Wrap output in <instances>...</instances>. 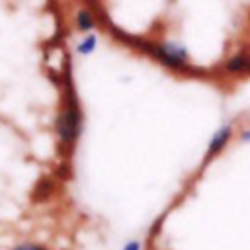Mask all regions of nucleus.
I'll return each mask as SVG.
<instances>
[{"label": "nucleus", "instance_id": "obj_1", "mask_svg": "<svg viewBox=\"0 0 250 250\" xmlns=\"http://www.w3.org/2000/svg\"><path fill=\"white\" fill-rule=\"evenodd\" d=\"M59 135L62 141H72L78 133V109L76 105H68L66 109L61 111L59 123H57Z\"/></svg>", "mask_w": 250, "mask_h": 250}, {"label": "nucleus", "instance_id": "obj_2", "mask_svg": "<svg viewBox=\"0 0 250 250\" xmlns=\"http://www.w3.org/2000/svg\"><path fill=\"white\" fill-rule=\"evenodd\" d=\"M162 62L170 64V66H182L186 62V51L178 45H172V43H166V45H160L156 47L154 51Z\"/></svg>", "mask_w": 250, "mask_h": 250}, {"label": "nucleus", "instance_id": "obj_3", "mask_svg": "<svg viewBox=\"0 0 250 250\" xmlns=\"http://www.w3.org/2000/svg\"><path fill=\"white\" fill-rule=\"evenodd\" d=\"M229 139H230V127L227 125V127H221L215 135H213V139H211V143H209V154H215L217 150H221L227 143H229Z\"/></svg>", "mask_w": 250, "mask_h": 250}, {"label": "nucleus", "instance_id": "obj_4", "mask_svg": "<svg viewBox=\"0 0 250 250\" xmlns=\"http://www.w3.org/2000/svg\"><path fill=\"white\" fill-rule=\"evenodd\" d=\"M229 70L232 72H248L250 70V55L242 53V55H236L229 61Z\"/></svg>", "mask_w": 250, "mask_h": 250}, {"label": "nucleus", "instance_id": "obj_5", "mask_svg": "<svg viewBox=\"0 0 250 250\" xmlns=\"http://www.w3.org/2000/svg\"><path fill=\"white\" fill-rule=\"evenodd\" d=\"M78 27H80V29H90V27H94V20H92V16H90L88 12H80V14H78Z\"/></svg>", "mask_w": 250, "mask_h": 250}, {"label": "nucleus", "instance_id": "obj_6", "mask_svg": "<svg viewBox=\"0 0 250 250\" xmlns=\"http://www.w3.org/2000/svg\"><path fill=\"white\" fill-rule=\"evenodd\" d=\"M94 47H96V37H94V35H88V37L78 45V51L84 53V55H88L90 51H94Z\"/></svg>", "mask_w": 250, "mask_h": 250}, {"label": "nucleus", "instance_id": "obj_7", "mask_svg": "<svg viewBox=\"0 0 250 250\" xmlns=\"http://www.w3.org/2000/svg\"><path fill=\"white\" fill-rule=\"evenodd\" d=\"M16 250H45V248H41V246H37V244H21V246H18Z\"/></svg>", "mask_w": 250, "mask_h": 250}, {"label": "nucleus", "instance_id": "obj_8", "mask_svg": "<svg viewBox=\"0 0 250 250\" xmlns=\"http://www.w3.org/2000/svg\"><path fill=\"white\" fill-rule=\"evenodd\" d=\"M123 250H141V246H139V242H129Z\"/></svg>", "mask_w": 250, "mask_h": 250}, {"label": "nucleus", "instance_id": "obj_9", "mask_svg": "<svg viewBox=\"0 0 250 250\" xmlns=\"http://www.w3.org/2000/svg\"><path fill=\"white\" fill-rule=\"evenodd\" d=\"M242 139H246V141H250V131H246V133L242 135Z\"/></svg>", "mask_w": 250, "mask_h": 250}]
</instances>
